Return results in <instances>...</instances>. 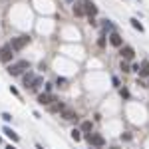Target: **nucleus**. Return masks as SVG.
Here are the masks:
<instances>
[{"label":"nucleus","mask_w":149,"mask_h":149,"mask_svg":"<svg viewBox=\"0 0 149 149\" xmlns=\"http://www.w3.org/2000/svg\"><path fill=\"white\" fill-rule=\"evenodd\" d=\"M26 70H30V62L28 60H18V62H14V64L8 66V74L10 76H20Z\"/></svg>","instance_id":"nucleus-1"},{"label":"nucleus","mask_w":149,"mask_h":149,"mask_svg":"<svg viewBox=\"0 0 149 149\" xmlns=\"http://www.w3.org/2000/svg\"><path fill=\"white\" fill-rule=\"evenodd\" d=\"M12 58H14V48L10 44H4L0 48V62L2 64H8V62H12Z\"/></svg>","instance_id":"nucleus-2"},{"label":"nucleus","mask_w":149,"mask_h":149,"mask_svg":"<svg viewBox=\"0 0 149 149\" xmlns=\"http://www.w3.org/2000/svg\"><path fill=\"white\" fill-rule=\"evenodd\" d=\"M32 42V38L30 36H18V38H12V42H10V46L14 48V52H20L24 46H28Z\"/></svg>","instance_id":"nucleus-3"},{"label":"nucleus","mask_w":149,"mask_h":149,"mask_svg":"<svg viewBox=\"0 0 149 149\" xmlns=\"http://www.w3.org/2000/svg\"><path fill=\"white\" fill-rule=\"evenodd\" d=\"M86 139L90 141V145H96V147H104L106 145V139L100 133H86Z\"/></svg>","instance_id":"nucleus-4"},{"label":"nucleus","mask_w":149,"mask_h":149,"mask_svg":"<svg viewBox=\"0 0 149 149\" xmlns=\"http://www.w3.org/2000/svg\"><path fill=\"white\" fill-rule=\"evenodd\" d=\"M119 56H121V60L129 62V60H133V56H135V50H133L131 46H121V48H119Z\"/></svg>","instance_id":"nucleus-5"},{"label":"nucleus","mask_w":149,"mask_h":149,"mask_svg":"<svg viewBox=\"0 0 149 149\" xmlns=\"http://www.w3.org/2000/svg\"><path fill=\"white\" fill-rule=\"evenodd\" d=\"M84 8H86V14H88L90 18H94V16L98 14V6H96L92 0H86V2H84Z\"/></svg>","instance_id":"nucleus-6"},{"label":"nucleus","mask_w":149,"mask_h":149,"mask_svg":"<svg viewBox=\"0 0 149 149\" xmlns=\"http://www.w3.org/2000/svg\"><path fill=\"white\" fill-rule=\"evenodd\" d=\"M110 44H112L113 48H121V46H123V38L119 36L117 32H112V34H110Z\"/></svg>","instance_id":"nucleus-7"},{"label":"nucleus","mask_w":149,"mask_h":149,"mask_svg":"<svg viewBox=\"0 0 149 149\" xmlns=\"http://www.w3.org/2000/svg\"><path fill=\"white\" fill-rule=\"evenodd\" d=\"M52 102H56V100H54V96H50V94H40V96H38V104H40V106H48V104H52Z\"/></svg>","instance_id":"nucleus-8"},{"label":"nucleus","mask_w":149,"mask_h":149,"mask_svg":"<svg viewBox=\"0 0 149 149\" xmlns=\"http://www.w3.org/2000/svg\"><path fill=\"white\" fill-rule=\"evenodd\" d=\"M62 117L68 119V121H72V119H78V113H76L74 110H70V108H64V110H62Z\"/></svg>","instance_id":"nucleus-9"},{"label":"nucleus","mask_w":149,"mask_h":149,"mask_svg":"<svg viewBox=\"0 0 149 149\" xmlns=\"http://www.w3.org/2000/svg\"><path fill=\"white\" fill-rule=\"evenodd\" d=\"M139 78H149V62L147 60H143L141 62V66H139Z\"/></svg>","instance_id":"nucleus-10"},{"label":"nucleus","mask_w":149,"mask_h":149,"mask_svg":"<svg viewBox=\"0 0 149 149\" xmlns=\"http://www.w3.org/2000/svg\"><path fill=\"white\" fill-rule=\"evenodd\" d=\"M34 80H36V78H34V72H30V70H28V72H26V76H24V86H26V88H30Z\"/></svg>","instance_id":"nucleus-11"},{"label":"nucleus","mask_w":149,"mask_h":149,"mask_svg":"<svg viewBox=\"0 0 149 149\" xmlns=\"http://www.w3.org/2000/svg\"><path fill=\"white\" fill-rule=\"evenodd\" d=\"M4 133H6V137H10L12 141H18L20 137H18V133L14 131V129H10V127H4Z\"/></svg>","instance_id":"nucleus-12"},{"label":"nucleus","mask_w":149,"mask_h":149,"mask_svg":"<svg viewBox=\"0 0 149 149\" xmlns=\"http://www.w3.org/2000/svg\"><path fill=\"white\" fill-rule=\"evenodd\" d=\"M74 14L76 16H86V8H84V4H74Z\"/></svg>","instance_id":"nucleus-13"},{"label":"nucleus","mask_w":149,"mask_h":149,"mask_svg":"<svg viewBox=\"0 0 149 149\" xmlns=\"http://www.w3.org/2000/svg\"><path fill=\"white\" fill-rule=\"evenodd\" d=\"M42 84H44V78H36V80L32 82V86H30V90H32V92H38Z\"/></svg>","instance_id":"nucleus-14"},{"label":"nucleus","mask_w":149,"mask_h":149,"mask_svg":"<svg viewBox=\"0 0 149 149\" xmlns=\"http://www.w3.org/2000/svg\"><path fill=\"white\" fill-rule=\"evenodd\" d=\"M129 22H131V26H133L135 30H139V32H143V30H145V28H143V24H141V22H139L137 18H131Z\"/></svg>","instance_id":"nucleus-15"},{"label":"nucleus","mask_w":149,"mask_h":149,"mask_svg":"<svg viewBox=\"0 0 149 149\" xmlns=\"http://www.w3.org/2000/svg\"><path fill=\"white\" fill-rule=\"evenodd\" d=\"M92 127H94L92 121H84V123H82V131H84V133H92Z\"/></svg>","instance_id":"nucleus-16"},{"label":"nucleus","mask_w":149,"mask_h":149,"mask_svg":"<svg viewBox=\"0 0 149 149\" xmlns=\"http://www.w3.org/2000/svg\"><path fill=\"white\" fill-rule=\"evenodd\" d=\"M72 139L74 141H80L82 139V129H72Z\"/></svg>","instance_id":"nucleus-17"},{"label":"nucleus","mask_w":149,"mask_h":149,"mask_svg":"<svg viewBox=\"0 0 149 149\" xmlns=\"http://www.w3.org/2000/svg\"><path fill=\"white\" fill-rule=\"evenodd\" d=\"M104 30H110V34L115 32V30H113V24L110 22V20H104Z\"/></svg>","instance_id":"nucleus-18"},{"label":"nucleus","mask_w":149,"mask_h":149,"mask_svg":"<svg viewBox=\"0 0 149 149\" xmlns=\"http://www.w3.org/2000/svg\"><path fill=\"white\" fill-rule=\"evenodd\" d=\"M121 70H123L125 74H129V72H131V68H129V64H127L125 60H121Z\"/></svg>","instance_id":"nucleus-19"},{"label":"nucleus","mask_w":149,"mask_h":149,"mask_svg":"<svg viewBox=\"0 0 149 149\" xmlns=\"http://www.w3.org/2000/svg\"><path fill=\"white\" fill-rule=\"evenodd\" d=\"M119 94H121V98H125V100L129 98V92H127L125 88H121V90H119Z\"/></svg>","instance_id":"nucleus-20"},{"label":"nucleus","mask_w":149,"mask_h":149,"mask_svg":"<svg viewBox=\"0 0 149 149\" xmlns=\"http://www.w3.org/2000/svg\"><path fill=\"white\" fill-rule=\"evenodd\" d=\"M66 84H68V82H66V78H58V86H62V88H66Z\"/></svg>","instance_id":"nucleus-21"},{"label":"nucleus","mask_w":149,"mask_h":149,"mask_svg":"<svg viewBox=\"0 0 149 149\" xmlns=\"http://www.w3.org/2000/svg\"><path fill=\"white\" fill-rule=\"evenodd\" d=\"M2 119H4V121H10V119H12V115H10V113H2Z\"/></svg>","instance_id":"nucleus-22"},{"label":"nucleus","mask_w":149,"mask_h":149,"mask_svg":"<svg viewBox=\"0 0 149 149\" xmlns=\"http://www.w3.org/2000/svg\"><path fill=\"white\" fill-rule=\"evenodd\" d=\"M98 44H100V48H104V46H106V40H104V36L98 40Z\"/></svg>","instance_id":"nucleus-23"},{"label":"nucleus","mask_w":149,"mask_h":149,"mask_svg":"<svg viewBox=\"0 0 149 149\" xmlns=\"http://www.w3.org/2000/svg\"><path fill=\"white\" fill-rule=\"evenodd\" d=\"M121 139H125V141H129V139H131V135H129V133H123V135H121Z\"/></svg>","instance_id":"nucleus-24"},{"label":"nucleus","mask_w":149,"mask_h":149,"mask_svg":"<svg viewBox=\"0 0 149 149\" xmlns=\"http://www.w3.org/2000/svg\"><path fill=\"white\" fill-rule=\"evenodd\" d=\"M6 149H16V147H14V145H8V147H6Z\"/></svg>","instance_id":"nucleus-25"},{"label":"nucleus","mask_w":149,"mask_h":149,"mask_svg":"<svg viewBox=\"0 0 149 149\" xmlns=\"http://www.w3.org/2000/svg\"><path fill=\"white\" fill-rule=\"evenodd\" d=\"M36 149H44V147H42V145H36Z\"/></svg>","instance_id":"nucleus-26"},{"label":"nucleus","mask_w":149,"mask_h":149,"mask_svg":"<svg viewBox=\"0 0 149 149\" xmlns=\"http://www.w3.org/2000/svg\"><path fill=\"white\" fill-rule=\"evenodd\" d=\"M90 149H92V147H90Z\"/></svg>","instance_id":"nucleus-27"}]
</instances>
